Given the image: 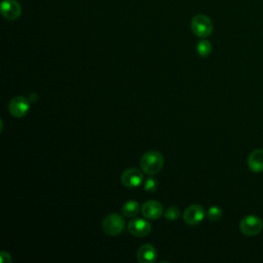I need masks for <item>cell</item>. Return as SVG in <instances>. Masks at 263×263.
Listing matches in <instances>:
<instances>
[{
  "label": "cell",
  "instance_id": "obj_12",
  "mask_svg": "<svg viewBox=\"0 0 263 263\" xmlns=\"http://www.w3.org/2000/svg\"><path fill=\"white\" fill-rule=\"evenodd\" d=\"M248 166L254 173L263 172V149H256L250 153Z\"/></svg>",
  "mask_w": 263,
  "mask_h": 263
},
{
  "label": "cell",
  "instance_id": "obj_11",
  "mask_svg": "<svg viewBox=\"0 0 263 263\" xmlns=\"http://www.w3.org/2000/svg\"><path fill=\"white\" fill-rule=\"evenodd\" d=\"M157 253L155 248L150 243L142 245L137 252V259L140 263H152L156 260Z\"/></svg>",
  "mask_w": 263,
  "mask_h": 263
},
{
  "label": "cell",
  "instance_id": "obj_7",
  "mask_svg": "<svg viewBox=\"0 0 263 263\" xmlns=\"http://www.w3.org/2000/svg\"><path fill=\"white\" fill-rule=\"evenodd\" d=\"M0 10L3 17L8 21L18 18L22 13V7L16 0H2Z\"/></svg>",
  "mask_w": 263,
  "mask_h": 263
},
{
  "label": "cell",
  "instance_id": "obj_3",
  "mask_svg": "<svg viewBox=\"0 0 263 263\" xmlns=\"http://www.w3.org/2000/svg\"><path fill=\"white\" fill-rule=\"evenodd\" d=\"M102 228L109 235H118L124 228V220L118 214H110L104 218Z\"/></svg>",
  "mask_w": 263,
  "mask_h": 263
},
{
  "label": "cell",
  "instance_id": "obj_16",
  "mask_svg": "<svg viewBox=\"0 0 263 263\" xmlns=\"http://www.w3.org/2000/svg\"><path fill=\"white\" fill-rule=\"evenodd\" d=\"M164 216H165V218H166L167 220H170V221H175V220H177V219L179 218V216H180V211H179V209L176 208V206H170L168 209L165 210Z\"/></svg>",
  "mask_w": 263,
  "mask_h": 263
},
{
  "label": "cell",
  "instance_id": "obj_8",
  "mask_svg": "<svg viewBox=\"0 0 263 263\" xmlns=\"http://www.w3.org/2000/svg\"><path fill=\"white\" fill-rule=\"evenodd\" d=\"M120 180L126 188H136L142 183L143 174L138 168H127L122 172Z\"/></svg>",
  "mask_w": 263,
  "mask_h": 263
},
{
  "label": "cell",
  "instance_id": "obj_9",
  "mask_svg": "<svg viewBox=\"0 0 263 263\" xmlns=\"http://www.w3.org/2000/svg\"><path fill=\"white\" fill-rule=\"evenodd\" d=\"M142 215L149 220L159 219L163 214V208L160 202L156 200H148L141 208Z\"/></svg>",
  "mask_w": 263,
  "mask_h": 263
},
{
  "label": "cell",
  "instance_id": "obj_17",
  "mask_svg": "<svg viewBox=\"0 0 263 263\" xmlns=\"http://www.w3.org/2000/svg\"><path fill=\"white\" fill-rule=\"evenodd\" d=\"M145 190L147 191H155L156 190V187H157V181L154 179V178H148L146 181H145Z\"/></svg>",
  "mask_w": 263,
  "mask_h": 263
},
{
  "label": "cell",
  "instance_id": "obj_14",
  "mask_svg": "<svg viewBox=\"0 0 263 263\" xmlns=\"http://www.w3.org/2000/svg\"><path fill=\"white\" fill-rule=\"evenodd\" d=\"M196 52L200 57H208L212 52V44L209 40L202 39L196 44Z\"/></svg>",
  "mask_w": 263,
  "mask_h": 263
},
{
  "label": "cell",
  "instance_id": "obj_2",
  "mask_svg": "<svg viewBox=\"0 0 263 263\" xmlns=\"http://www.w3.org/2000/svg\"><path fill=\"white\" fill-rule=\"evenodd\" d=\"M191 30L199 38H205L213 32V23L210 17L203 14L195 15L191 21Z\"/></svg>",
  "mask_w": 263,
  "mask_h": 263
},
{
  "label": "cell",
  "instance_id": "obj_10",
  "mask_svg": "<svg viewBox=\"0 0 263 263\" xmlns=\"http://www.w3.org/2000/svg\"><path fill=\"white\" fill-rule=\"evenodd\" d=\"M128 231L137 237H144L151 231V225L144 219H135L128 223Z\"/></svg>",
  "mask_w": 263,
  "mask_h": 263
},
{
  "label": "cell",
  "instance_id": "obj_5",
  "mask_svg": "<svg viewBox=\"0 0 263 263\" xmlns=\"http://www.w3.org/2000/svg\"><path fill=\"white\" fill-rule=\"evenodd\" d=\"M30 108L29 101L23 96H16L12 98L8 104V110L13 117L25 116Z\"/></svg>",
  "mask_w": 263,
  "mask_h": 263
},
{
  "label": "cell",
  "instance_id": "obj_15",
  "mask_svg": "<svg viewBox=\"0 0 263 263\" xmlns=\"http://www.w3.org/2000/svg\"><path fill=\"white\" fill-rule=\"evenodd\" d=\"M222 216H223V212H222V210L219 206L213 205V206L209 208V210L206 211L208 219L213 221V222L219 221L222 218Z\"/></svg>",
  "mask_w": 263,
  "mask_h": 263
},
{
  "label": "cell",
  "instance_id": "obj_6",
  "mask_svg": "<svg viewBox=\"0 0 263 263\" xmlns=\"http://www.w3.org/2000/svg\"><path fill=\"white\" fill-rule=\"evenodd\" d=\"M204 216H205V211L201 205L192 204L185 210L183 214V219L186 224L196 225V224H199L204 219Z\"/></svg>",
  "mask_w": 263,
  "mask_h": 263
},
{
  "label": "cell",
  "instance_id": "obj_18",
  "mask_svg": "<svg viewBox=\"0 0 263 263\" xmlns=\"http://www.w3.org/2000/svg\"><path fill=\"white\" fill-rule=\"evenodd\" d=\"M0 261L1 263H11V258H10V255L7 253V252H0Z\"/></svg>",
  "mask_w": 263,
  "mask_h": 263
},
{
  "label": "cell",
  "instance_id": "obj_4",
  "mask_svg": "<svg viewBox=\"0 0 263 263\" xmlns=\"http://www.w3.org/2000/svg\"><path fill=\"white\" fill-rule=\"evenodd\" d=\"M263 228V221L254 215L246 216L241 219L239 223V229L240 231L248 235V236H254L259 234L262 231Z\"/></svg>",
  "mask_w": 263,
  "mask_h": 263
},
{
  "label": "cell",
  "instance_id": "obj_1",
  "mask_svg": "<svg viewBox=\"0 0 263 263\" xmlns=\"http://www.w3.org/2000/svg\"><path fill=\"white\" fill-rule=\"evenodd\" d=\"M164 164V158L159 151L150 150L143 154L140 159V165L144 173L148 175L157 174Z\"/></svg>",
  "mask_w": 263,
  "mask_h": 263
},
{
  "label": "cell",
  "instance_id": "obj_13",
  "mask_svg": "<svg viewBox=\"0 0 263 263\" xmlns=\"http://www.w3.org/2000/svg\"><path fill=\"white\" fill-rule=\"evenodd\" d=\"M139 211H140L139 203L136 200H128L123 204L121 209V214L124 217L133 218L139 214Z\"/></svg>",
  "mask_w": 263,
  "mask_h": 263
}]
</instances>
